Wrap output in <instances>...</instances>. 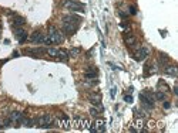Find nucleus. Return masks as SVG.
<instances>
[{
	"label": "nucleus",
	"instance_id": "nucleus-1",
	"mask_svg": "<svg viewBox=\"0 0 178 133\" xmlns=\"http://www.w3.org/2000/svg\"><path fill=\"white\" fill-rule=\"evenodd\" d=\"M63 33L59 31L54 26H49V34L44 37V43L43 44H47V46H50V44H60L63 43Z\"/></svg>",
	"mask_w": 178,
	"mask_h": 133
},
{
	"label": "nucleus",
	"instance_id": "nucleus-2",
	"mask_svg": "<svg viewBox=\"0 0 178 133\" xmlns=\"http://www.w3.org/2000/svg\"><path fill=\"white\" fill-rule=\"evenodd\" d=\"M34 120V125L36 126H39V128H43V129H49L53 126V122H54V119H53V116L50 115V113H44V115L39 116V118H36Z\"/></svg>",
	"mask_w": 178,
	"mask_h": 133
},
{
	"label": "nucleus",
	"instance_id": "nucleus-3",
	"mask_svg": "<svg viewBox=\"0 0 178 133\" xmlns=\"http://www.w3.org/2000/svg\"><path fill=\"white\" fill-rule=\"evenodd\" d=\"M140 101L143 102V105H144L147 109H153V108H154L155 98H154V95H153L151 92H148V91L141 92L140 93Z\"/></svg>",
	"mask_w": 178,
	"mask_h": 133
},
{
	"label": "nucleus",
	"instance_id": "nucleus-4",
	"mask_svg": "<svg viewBox=\"0 0 178 133\" xmlns=\"http://www.w3.org/2000/svg\"><path fill=\"white\" fill-rule=\"evenodd\" d=\"M63 6L69 9L70 11H80V13H84L86 10V6L83 3H80V2H76V0H67L63 3Z\"/></svg>",
	"mask_w": 178,
	"mask_h": 133
},
{
	"label": "nucleus",
	"instance_id": "nucleus-5",
	"mask_svg": "<svg viewBox=\"0 0 178 133\" xmlns=\"http://www.w3.org/2000/svg\"><path fill=\"white\" fill-rule=\"evenodd\" d=\"M59 120H57V123L60 125V128L61 129H64V130H70L71 129V122L70 119L67 118L64 113H61V112H59Z\"/></svg>",
	"mask_w": 178,
	"mask_h": 133
},
{
	"label": "nucleus",
	"instance_id": "nucleus-6",
	"mask_svg": "<svg viewBox=\"0 0 178 133\" xmlns=\"http://www.w3.org/2000/svg\"><path fill=\"white\" fill-rule=\"evenodd\" d=\"M90 130H91L93 133H96V132H106V120L101 119V118L96 119V122L90 126Z\"/></svg>",
	"mask_w": 178,
	"mask_h": 133
},
{
	"label": "nucleus",
	"instance_id": "nucleus-7",
	"mask_svg": "<svg viewBox=\"0 0 178 133\" xmlns=\"http://www.w3.org/2000/svg\"><path fill=\"white\" fill-rule=\"evenodd\" d=\"M150 54V50L147 48V47H138V50L136 51V54H134V58L137 61H144L147 57Z\"/></svg>",
	"mask_w": 178,
	"mask_h": 133
},
{
	"label": "nucleus",
	"instance_id": "nucleus-8",
	"mask_svg": "<svg viewBox=\"0 0 178 133\" xmlns=\"http://www.w3.org/2000/svg\"><path fill=\"white\" fill-rule=\"evenodd\" d=\"M61 23H71V24L79 26L81 23V17L77 16V14H69V16H64V17L61 18Z\"/></svg>",
	"mask_w": 178,
	"mask_h": 133
},
{
	"label": "nucleus",
	"instance_id": "nucleus-9",
	"mask_svg": "<svg viewBox=\"0 0 178 133\" xmlns=\"http://www.w3.org/2000/svg\"><path fill=\"white\" fill-rule=\"evenodd\" d=\"M44 37H46V34H43L42 31L36 30V31L30 36V41H32V43H37V44H42V43H44Z\"/></svg>",
	"mask_w": 178,
	"mask_h": 133
},
{
	"label": "nucleus",
	"instance_id": "nucleus-10",
	"mask_svg": "<svg viewBox=\"0 0 178 133\" xmlns=\"http://www.w3.org/2000/svg\"><path fill=\"white\" fill-rule=\"evenodd\" d=\"M14 36H16V38L19 40V43H24L26 41V38H27V33H26L24 28L16 27L14 28Z\"/></svg>",
	"mask_w": 178,
	"mask_h": 133
},
{
	"label": "nucleus",
	"instance_id": "nucleus-11",
	"mask_svg": "<svg viewBox=\"0 0 178 133\" xmlns=\"http://www.w3.org/2000/svg\"><path fill=\"white\" fill-rule=\"evenodd\" d=\"M97 75H99V69L96 68V67H89V68L86 69V74H84L86 79H96Z\"/></svg>",
	"mask_w": 178,
	"mask_h": 133
},
{
	"label": "nucleus",
	"instance_id": "nucleus-12",
	"mask_svg": "<svg viewBox=\"0 0 178 133\" xmlns=\"http://www.w3.org/2000/svg\"><path fill=\"white\" fill-rule=\"evenodd\" d=\"M23 113H20V112H12L10 113V119H12V122H13L14 126H19L20 123H22V119H23Z\"/></svg>",
	"mask_w": 178,
	"mask_h": 133
},
{
	"label": "nucleus",
	"instance_id": "nucleus-13",
	"mask_svg": "<svg viewBox=\"0 0 178 133\" xmlns=\"http://www.w3.org/2000/svg\"><path fill=\"white\" fill-rule=\"evenodd\" d=\"M89 101L96 106H101V93L99 92H94V93H90L89 95Z\"/></svg>",
	"mask_w": 178,
	"mask_h": 133
},
{
	"label": "nucleus",
	"instance_id": "nucleus-14",
	"mask_svg": "<svg viewBox=\"0 0 178 133\" xmlns=\"http://www.w3.org/2000/svg\"><path fill=\"white\" fill-rule=\"evenodd\" d=\"M46 51H47V48H44V47H37V48H27L24 52L29 55H42Z\"/></svg>",
	"mask_w": 178,
	"mask_h": 133
},
{
	"label": "nucleus",
	"instance_id": "nucleus-15",
	"mask_svg": "<svg viewBox=\"0 0 178 133\" xmlns=\"http://www.w3.org/2000/svg\"><path fill=\"white\" fill-rule=\"evenodd\" d=\"M79 26H76V24H71V23H63V31L66 33V34H74L76 30H77Z\"/></svg>",
	"mask_w": 178,
	"mask_h": 133
},
{
	"label": "nucleus",
	"instance_id": "nucleus-16",
	"mask_svg": "<svg viewBox=\"0 0 178 133\" xmlns=\"http://www.w3.org/2000/svg\"><path fill=\"white\" fill-rule=\"evenodd\" d=\"M10 16L13 17V24L16 26V27H22V26H24V23H26L24 17L17 16V14H14V13H10Z\"/></svg>",
	"mask_w": 178,
	"mask_h": 133
},
{
	"label": "nucleus",
	"instance_id": "nucleus-17",
	"mask_svg": "<svg viewBox=\"0 0 178 133\" xmlns=\"http://www.w3.org/2000/svg\"><path fill=\"white\" fill-rule=\"evenodd\" d=\"M69 51H66V50H59V52H57V55H56V60L57 61H63V62H67L69 61Z\"/></svg>",
	"mask_w": 178,
	"mask_h": 133
},
{
	"label": "nucleus",
	"instance_id": "nucleus-18",
	"mask_svg": "<svg viewBox=\"0 0 178 133\" xmlns=\"http://www.w3.org/2000/svg\"><path fill=\"white\" fill-rule=\"evenodd\" d=\"M124 41H126V44L128 47H133V46H136V37L133 36V34H130V33H126V36H124Z\"/></svg>",
	"mask_w": 178,
	"mask_h": 133
},
{
	"label": "nucleus",
	"instance_id": "nucleus-19",
	"mask_svg": "<svg viewBox=\"0 0 178 133\" xmlns=\"http://www.w3.org/2000/svg\"><path fill=\"white\" fill-rule=\"evenodd\" d=\"M164 71H165V74H167V75H171V77H177V75H178L177 65H167Z\"/></svg>",
	"mask_w": 178,
	"mask_h": 133
},
{
	"label": "nucleus",
	"instance_id": "nucleus-20",
	"mask_svg": "<svg viewBox=\"0 0 178 133\" xmlns=\"http://www.w3.org/2000/svg\"><path fill=\"white\" fill-rule=\"evenodd\" d=\"M83 120L84 118H81V116H74V119H73V126L76 129H79V130H83Z\"/></svg>",
	"mask_w": 178,
	"mask_h": 133
},
{
	"label": "nucleus",
	"instance_id": "nucleus-21",
	"mask_svg": "<svg viewBox=\"0 0 178 133\" xmlns=\"http://www.w3.org/2000/svg\"><path fill=\"white\" fill-rule=\"evenodd\" d=\"M133 128H136V130H137V132H140L141 129L144 128V119L138 116V118L136 119V122H134V126H133Z\"/></svg>",
	"mask_w": 178,
	"mask_h": 133
},
{
	"label": "nucleus",
	"instance_id": "nucleus-22",
	"mask_svg": "<svg viewBox=\"0 0 178 133\" xmlns=\"http://www.w3.org/2000/svg\"><path fill=\"white\" fill-rule=\"evenodd\" d=\"M155 99H157V101H165V99H167V97H165V92H163V91H157L155 92Z\"/></svg>",
	"mask_w": 178,
	"mask_h": 133
},
{
	"label": "nucleus",
	"instance_id": "nucleus-23",
	"mask_svg": "<svg viewBox=\"0 0 178 133\" xmlns=\"http://www.w3.org/2000/svg\"><path fill=\"white\" fill-rule=\"evenodd\" d=\"M168 61H170L168 55L164 54V52H160V64H161V65H165L167 62H168Z\"/></svg>",
	"mask_w": 178,
	"mask_h": 133
},
{
	"label": "nucleus",
	"instance_id": "nucleus-24",
	"mask_svg": "<svg viewBox=\"0 0 178 133\" xmlns=\"http://www.w3.org/2000/svg\"><path fill=\"white\" fill-rule=\"evenodd\" d=\"M80 52H81L80 48H71V50L69 51V57H77Z\"/></svg>",
	"mask_w": 178,
	"mask_h": 133
},
{
	"label": "nucleus",
	"instance_id": "nucleus-25",
	"mask_svg": "<svg viewBox=\"0 0 178 133\" xmlns=\"http://www.w3.org/2000/svg\"><path fill=\"white\" fill-rule=\"evenodd\" d=\"M46 52L50 55V57H56L57 52H59V50H57V48H47Z\"/></svg>",
	"mask_w": 178,
	"mask_h": 133
},
{
	"label": "nucleus",
	"instance_id": "nucleus-26",
	"mask_svg": "<svg viewBox=\"0 0 178 133\" xmlns=\"http://www.w3.org/2000/svg\"><path fill=\"white\" fill-rule=\"evenodd\" d=\"M158 88H161V89H163V92H168V85H167V84H164L163 81H160V82H158ZM161 89H158V91H161Z\"/></svg>",
	"mask_w": 178,
	"mask_h": 133
},
{
	"label": "nucleus",
	"instance_id": "nucleus-27",
	"mask_svg": "<svg viewBox=\"0 0 178 133\" xmlns=\"http://www.w3.org/2000/svg\"><path fill=\"white\" fill-rule=\"evenodd\" d=\"M90 115L91 116H99L100 115L99 109H96V108H90Z\"/></svg>",
	"mask_w": 178,
	"mask_h": 133
},
{
	"label": "nucleus",
	"instance_id": "nucleus-28",
	"mask_svg": "<svg viewBox=\"0 0 178 133\" xmlns=\"http://www.w3.org/2000/svg\"><path fill=\"white\" fill-rule=\"evenodd\" d=\"M128 10H130L128 13H130V14H133V16H134V14H137V9H136V6H130V7H128Z\"/></svg>",
	"mask_w": 178,
	"mask_h": 133
},
{
	"label": "nucleus",
	"instance_id": "nucleus-29",
	"mask_svg": "<svg viewBox=\"0 0 178 133\" xmlns=\"http://www.w3.org/2000/svg\"><path fill=\"white\" fill-rule=\"evenodd\" d=\"M124 101H126L127 103H131V102H133V97H130V95H126V97H124Z\"/></svg>",
	"mask_w": 178,
	"mask_h": 133
},
{
	"label": "nucleus",
	"instance_id": "nucleus-30",
	"mask_svg": "<svg viewBox=\"0 0 178 133\" xmlns=\"http://www.w3.org/2000/svg\"><path fill=\"white\" fill-rule=\"evenodd\" d=\"M163 102H164V108H165V109H170V106H171V103H170V102L167 101V99H165V101H163Z\"/></svg>",
	"mask_w": 178,
	"mask_h": 133
},
{
	"label": "nucleus",
	"instance_id": "nucleus-31",
	"mask_svg": "<svg viewBox=\"0 0 178 133\" xmlns=\"http://www.w3.org/2000/svg\"><path fill=\"white\" fill-rule=\"evenodd\" d=\"M174 93H175V95H178V85H177V84L174 85Z\"/></svg>",
	"mask_w": 178,
	"mask_h": 133
},
{
	"label": "nucleus",
	"instance_id": "nucleus-32",
	"mask_svg": "<svg viewBox=\"0 0 178 133\" xmlns=\"http://www.w3.org/2000/svg\"><path fill=\"white\" fill-rule=\"evenodd\" d=\"M111 97L113 98L116 97V88H113V89H111Z\"/></svg>",
	"mask_w": 178,
	"mask_h": 133
},
{
	"label": "nucleus",
	"instance_id": "nucleus-33",
	"mask_svg": "<svg viewBox=\"0 0 178 133\" xmlns=\"http://www.w3.org/2000/svg\"><path fill=\"white\" fill-rule=\"evenodd\" d=\"M120 16H121L123 18H126V17H127V14H126V13H123V11H120Z\"/></svg>",
	"mask_w": 178,
	"mask_h": 133
}]
</instances>
